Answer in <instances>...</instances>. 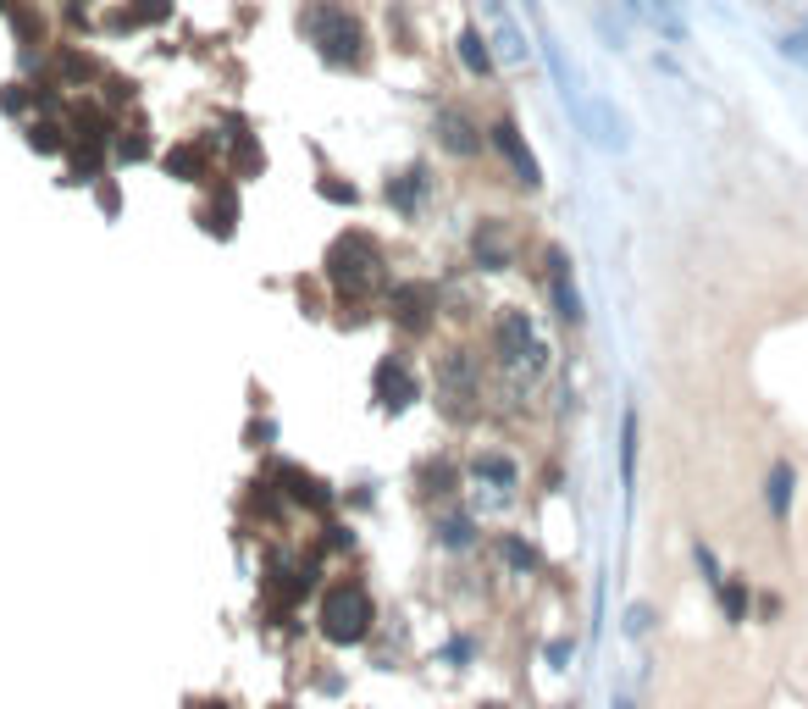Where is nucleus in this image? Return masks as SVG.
I'll list each match as a JSON object with an SVG mask.
<instances>
[{
	"instance_id": "f257e3e1",
	"label": "nucleus",
	"mask_w": 808,
	"mask_h": 709,
	"mask_svg": "<svg viewBox=\"0 0 808 709\" xmlns=\"http://www.w3.org/2000/svg\"><path fill=\"white\" fill-rule=\"evenodd\" d=\"M299 28L310 34V45L321 50V61H333V67H349V61H360V23L344 12V6H333V0H310L305 12H299Z\"/></svg>"
},
{
	"instance_id": "f03ea898",
	"label": "nucleus",
	"mask_w": 808,
	"mask_h": 709,
	"mask_svg": "<svg viewBox=\"0 0 808 709\" xmlns=\"http://www.w3.org/2000/svg\"><path fill=\"white\" fill-rule=\"evenodd\" d=\"M327 283H333L338 294H349V300H366V294L382 283V250L366 239V233L338 239L333 255H327Z\"/></svg>"
},
{
	"instance_id": "7ed1b4c3",
	"label": "nucleus",
	"mask_w": 808,
	"mask_h": 709,
	"mask_svg": "<svg viewBox=\"0 0 808 709\" xmlns=\"http://www.w3.org/2000/svg\"><path fill=\"white\" fill-rule=\"evenodd\" d=\"M371 621H377V610H371V593L360 588V582H338V588H327V599H321V632H327V643H338V649L366 643Z\"/></svg>"
},
{
	"instance_id": "20e7f679",
	"label": "nucleus",
	"mask_w": 808,
	"mask_h": 709,
	"mask_svg": "<svg viewBox=\"0 0 808 709\" xmlns=\"http://www.w3.org/2000/svg\"><path fill=\"white\" fill-rule=\"evenodd\" d=\"M388 311L404 333H427L432 311H438V283H399V289L388 294Z\"/></svg>"
},
{
	"instance_id": "39448f33",
	"label": "nucleus",
	"mask_w": 808,
	"mask_h": 709,
	"mask_svg": "<svg viewBox=\"0 0 808 709\" xmlns=\"http://www.w3.org/2000/svg\"><path fill=\"white\" fill-rule=\"evenodd\" d=\"M476 388H482V372H476L471 349H454V355H443V361H438V399L465 405V399H476Z\"/></svg>"
},
{
	"instance_id": "423d86ee",
	"label": "nucleus",
	"mask_w": 808,
	"mask_h": 709,
	"mask_svg": "<svg viewBox=\"0 0 808 709\" xmlns=\"http://www.w3.org/2000/svg\"><path fill=\"white\" fill-rule=\"evenodd\" d=\"M493 145L504 150V161H510V167H515V178H521L526 189H537V183H543V172H537V156H532V150H526L521 128H515L510 117H499V122H493Z\"/></svg>"
},
{
	"instance_id": "0eeeda50",
	"label": "nucleus",
	"mask_w": 808,
	"mask_h": 709,
	"mask_svg": "<svg viewBox=\"0 0 808 709\" xmlns=\"http://www.w3.org/2000/svg\"><path fill=\"white\" fill-rule=\"evenodd\" d=\"M416 399V377H410V366L399 361V355H388V361L377 366V405L382 410H404Z\"/></svg>"
},
{
	"instance_id": "6e6552de",
	"label": "nucleus",
	"mask_w": 808,
	"mask_h": 709,
	"mask_svg": "<svg viewBox=\"0 0 808 709\" xmlns=\"http://www.w3.org/2000/svg\"><path fill=\"white\" fill-rule=\"evenodd\" d=\"M493 344H499V361H510V366H521L526 355H537L526 311H504V316H499V333H493Z\"/></svg>"
},
{
	"instance_id": "1a4fd4ad",
	"label": "nucleus",
	"mask_w": 808,
	"mask_h": 709,
	"mask_svg": "<svg viewBox=\"0 0 808 709\" xmlns=\"http://www.w3.org/2000/svg\"><path fill=\"white\" fill-rule=\"evenodd\" d=\"M438 145L454 150V156H476L482 139H476V128L460 117V111H438Z\"/></svg>"
},
{
	"instance_id": "9d476101",
	"label": "nucleus",
	"mask_w": 808,
	"mask_h": 709,
	"mask_svg": "<svg viewBox=\"0 0 808 709\" xmlns=\"http://www.w3.org/2000/svg\"><path fill=\"white\" fill-rule=\"evenodd\" d=\"M167 167H172V172H183V178H194V183H211V178H216V167H211V156H205L200 139H189V145L172 150Z\"/></svg>"
},
{
	"instance_id": "9b49d317",
	"label": "nucleus",
	"mask_w": 808,
	"mask_h": 709,
	"mask_svg": "<svg viewBox=\"0 0 808 709\" xmlns=\"http://www.w3.org/2000/svg\"><path fill=\"white\" fill-rule=\"evenodd\" d=\"M548 266H554V305H559V316H565V322H576V316H582V300H576V289H571V266H565V255L559 250H548Z\"/></svg>"
},
{
	"instance_id": "f8f14e48",
	"label": "nucleus",
	"mask_w": 808,
	"mask_h": 709,
	"mask_svg": "<svg viewBox=\"0 0 808 709\" xmlns=\"http://www.w3.org/2000/svg\"><path fill=\"white\" fill-rule=\"evenodd\" d=\"M471 250H476V261L493 266V272H499V266H510V250H504V228H499V222H482V228H476V239H471Z\"/></svg>"
},
{
	"instance_id": "ddd939ff",
	"label": "nucleus",
	"mask_w": 808,
	"mask_h": 709,
	"mask_svg": "<svg viewBox=\"0 0 808 709\" xmlns=\"http://www.w3.org/2000/svg\"><path fill=\"white\" fill-rule=\"evenodd\" d=\"M471 471H476V477H488L493 488H504V493H510L515 482H521V471H515V460L493 455V449H488V455H476V460H471Z\"/></svg>"
},
{
	"instance_id": "4468645a",
	"label": "nucleus",
	"mask_w": 808,
	"mask_h": 709,
	"mask_svg": "<svg viewBox=\"0 0 808 709\" xmlns=\"http://www.w3.org/2000/svg\"><path fill=\"white\" fill-rule=\"evenodd\" d=\"M460 61L471 67L476 78L493 73V56H488V45H482V34H476V28H465V34H460Z\"/></svg>"
},
{
	"instance_id": "2eb2a0df",
	"label": "nucleus",
	"mask_w": 808,
	"mask_h": 709,
	"mask_svg": "<svg viewBox=\"0 0 808 709\" xmlns=\"http://www.w3.org/2000/svg\"><path fill=\"white\" fill-rule=\"evenodd\" d=\"M438 538H443V549H465V543L476 538V521L471 516H443L438 521Z\"/></svg>"
},
{
	"instance_id": "dca6fc26",
	"label": "nucleus",
	"mask_w": 808,
	"mask_h": 709,
	"mask_svg": "<svg viewBox=\"0 0 808 709\" xmlns=\"http://www.w3.org/2000/svg\"><path fill=\"white\" fill-rule=\"evenodd\" d=\"M255 172H266L261 145H255V139H238V150H233V178H255Z\"/></svg>"
},
{
	"instance_id": "f3484780",
	"label": "nucleus",
	"mask_w": 808,
	"mask_h": 709,
	"mask_svg": "<svg viewBox=\"0 0 808 709\" xmlns=\"http://www.w3.org/2000/svg\"><path fill=\"white\" fill-rule=\"evenodd\" d=\"M770 510H775V516L792 510V466H775L770 471Z\"/></svg>"
},
{
	"instance_id": "a211bd4d",
	"label": "nucleus",
	"mask_w": 808,
	"mask_h": 709,
	"mask_svg": "<svg viewBox=\"0 0 808 709\" xmlns=\"http://www.w3.org/2000/svg\"><path fill=\"white\" fill-rule=\"evenodd\" d=\"M421 183H427L421 172H404V178L388 183V200L399 205V211H410V205H416V194H421Z\"/></svg>"
},
{
	"instance_id": "6ab92c4d",
	"label": "nucleus",
	"mask_w": 808,
	"mask_h": 709,
	"mask_svg": "<svg viewBox=\"0 0 808 709\" xmlns=\"http://www.w3.org/2000/svg\"><path fill=\"white\" fill-rule=\"evenodd\" d=\"M499 554L515 565V571H537V549H532V543H521V538H499Z\"/></svg>"
},
{
	"instance_id": "aec40b11",
	"label": "nucleus",
	"mask_w": 808,
	"mask_h": 709,
	"mask_svg": "<svg viewBox=\"0 0 808 709\" xmlns=\"http://www.w3.org/2000/svg\"><path fill=\"white\" fill-rule=\"evenodd\" d=\"M631 466H637V416L626 410V433H620V471H626V482H631Z\"/></svg>"
},
{
	"instance_id": "412c9836",
	"label": "nucleus",
	"mask_w": 808,
	"mask_h": 709,
	"mask_svg": "<svg viewBox=\"0 0 808 709\" xmlns=\"http://www.w3.org/2000/svg\"><path fill=\"white\" fill-rule=\"evenodd\" d=\"M28 145L34 150H61V128L56 122H34V128H28Z\"/></svg>"
},
{
	"instance_id": "4be33fe9",
	"label": "nucleus",
	"mask_w": 808,
	"mask_h": 709,
	"mask_svg": "<svg viewBox=\"0 0 808 709\" xmlns=\"http://www.w3.org/2000/svg\"><path fill=\"white\" fill-rule=\"evenodd\" d=\"M781 56H792V61H803V67H808V28H797V34L781 39Z\"/></svg>"
},
{
	"instance_id": "5701e85b",
	"label": "nucleus",
	"mask_w": 808,
	"mask_h": 709,
	"mask_svg": "<svg viewBox=\"0 0 808 709\" xmlns=\"http://www.w3.org/2000/svg\"><path fill=\"white\" fill-rule=\"evenodd\" d=\"M321 200H338V205H355V183H321Z\"/></svg>"
},
{
	"instance_id": "b1692460",
	"label": "nucleus",
	"mask_w": 808,
	"mask_h": 709,
	"mask_svg": "<svg viewBox=\"0 0 808 709\" xmlns=\"http://www.w3.org/2000/svg\"><path fill=\"white\" fill-rule=\"evenodd\" d=\"M615 709H631V704H615Z\"/></svg>"
},
{
	"instance_id": "393cba45",
	"label": "nucleus",
	"mask_w": 808,
	"mask_h": 709,
	"mask_svg": "<svg viewBox=\"0 0 808 709\" xmlns=\"http://www.w3.org/2000/svg\"><path fill=\"white\" fill-rule=\"evenodd\" d=\"M488 709H499V704H488Z\"/></svg>"
}]
</instances>
